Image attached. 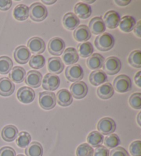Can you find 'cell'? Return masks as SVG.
Listing matches in <instances>:
<instances>
[{"instance_id": "obj_1", "label": "cell", "mask_w": 141, "mask_h": 156, "mask_svg": "<svg viewBox=\"0 0 141 156\" xmlns=\"http://www.w3.org/2000/svg\"><path fill=\"white\" fill-rule=\"evenodd\" d=\"M115 44V40L112 34L104 33L96 37L94 45L101 52H107L112 50Z\"/></svg>"}, {"instance_id": "obj_2", "label": "cell", "mask_w": 141, "mask_h": 156, "mask_svg": "<svg viewBox=\"0 0 141 156\" xmlns=\"http://www.w3.org/2000/svg\"><path fill=\"white\" fill-rule=\"evenodd\" d=\"M48 9L44 5L36 2L32 4L29 8V16L31 20L36 22H40L45 20L48 17Z\"/></svg>"}, {"instance_id": "obj_3", "label": "cell", "mask_w": 141, "mask_h": 156, "mask_svg": "<svg viewBox=\"0 0 141 156\" xmlns=\"http://www.w3.org/2000/svg\"><path fill=\"white\" fill-rule=\"evenodd\" d=\"M113 88L118 93H126L132 90V80L125 74H121L114 80Z\"/></svg>"}, {"instance_id": "obj_4", "label": "cell", "mask_w": 141, "mask_h": 156, "mask_svg": "<svg viewBox=\"0 0 141 156\" xmlns=\"http://www.w3.org/2000/svg\"><path fill=\"white\" fill-rule=\"evenodd\" d=\"M39 103L40 107L43 109H52L55 107L56 103L55 94L52 92V91H42V92H40Z\"/></svg>"}, {"instance_id": "obj_5", "label": "cell", "mask_w": 141, "mask_h": 156, "mask_svg": "<svg viewBox=\"0 0 141 156\" xmlns=\"http://www.w3.org/2000/svg\"><path fill=\"white\" fill-rule=\"evenodd\" d=\"M121 66V61L118 57L110 56L104 61L103 67L105 74L112 76L120 72Z\"/></svg>"}, {"instance_id": "obj_6", "label": "cell", "mask_w": 141, "mask_h": 156, "mask_svg": "<svg viewBox=\"0 0 141 156\" xmlns=\"http://www.w3.org/2000/svg\"><path fill=\"white\" fill-rule=\"evenodd\" d=\"M116 128L115 121L109 117L101 118L97 124V129L102 135H110L113 133L115 131Z\"/></svg>"}, {"instance_id": "obj_7", "label": "cell", "mask_w": 141, "mask_h": 156, "mask_svg": "<svg viewBox=\"0 0 141 156\" xmlns=\"http://www.w3.org/2000/svg\"><path fill=\"white\" fill-rule=\"evenodd\" d=\"M66 79L71 82L80 81L84 76L83 69L79 64L67 66L65 72Z\"/></svg>"}, {"instance_id": "obj_8", "label": "cell", "mask_w": 141, "mask_h": 156, "mask_svg": "<svg viewBox=\"0 0 141 156\" xmlns=\"http://www.w3.org/2000/svg\"><path fill=\"white\" fill-rule=\"evenodd\" d=\"M48 51L52 55L60 56L64 52L66 44L60 37H55L51 39L48 43Z\"/></svg>"}, {"instance_id": "obj_9", "label": "cell", "mask_w": 141, "mask_h": 156, "mask_svg": "<svg viewBox=\"0 0 141 156\" xmlns=\"http://www.w3.org/2000/svg\"><path fill=\"white\" fill-rule=\"evenodd\" d=\"M59 76L51 73L46 74L42 80V87L47 91H55L60 85Z\"/></svg>"}, {"instance_id": "obj_10", "label": "cell", "mask_w": 141, "mask_h": 156, "mask_svg": "<svg viewBox=\"0 0 141 156\" xmlns=\"http://www.w3.org/2000/svg\"><path fill=\"white\" fill-rule=\"evenodd\" d=\"M70 93L72 97L76 99H82L85 98L88 93V87L86 83L83 81L74 82L70 86Z\"/></svg>"}, {"instance_id": "obj_11", "label": "cell", "mask_w": 141, "mask_h": 156, "mask_svg": "<svg viewBox=\"0 0 141 156\" xmlns=\"http://www.w3.org/2000/svg\"><path fill=\"white\" fill-rule=\"evenodd\" d=\"M28 49L31 53L41 55L45 51V44L43 40L38 37H34L30 39L28 41Z\"/></svg>"}, {"instance_id": "obj_12", "label": "cell", "mask_w": 141, "mask_h": 156, "mask_svg": "<svg viewBox=\"0 0 141 156\" xmlns=\"http://www.w3.org/2000/svg\"><path fill=\"white\" fill-rule=\"evenodd\" d=\"M17 97L19 101L24 104H30L33 102L35 98V92L29 87H21L17 91Z\"/></svg>"}, {"instance_id": "obj_13", "label": "cell", "mask_w": 141, "mask_h": 156, "mask_svg": "<svg viewBox=\"0 0 141 156\" xmlns=\"http://www.w3.org/2000/svg\"><path fill=\"white\" fill-rule=\"evenodd\" d=\"M15 60L20 64H26L29 61L31 57V53L28 48L25 45H20L16 48L13 54Z\"/></svg>"}, {"instance_id": "obj_14", "label": "cell", "mask_w": 141, "mask_h": 156, "mask_svg": "<svg viewBox=\"0 0 141 156\" xmlns=\"http://www.w3.org/2000/svg\"><path fill=\"white\" fill-rule=\"evenodd\" d=\"M103 20L105 27H107L109 29H115L119 26L121 17L115 10H110L105 13Z\"/></svg>"}, {"instance_id": "obj_15", "label": "cell", "mask_w": 141, "mask_h": 156, "mask_svg": "<svg viewBox=\"0 0 141 156\" xmlns=\"http://www.w3.org/2000/svg\"><path fill=\"white\" fill-rule=\"evenodd\" d=\"M26 84L31 88L39 87L42 83V75L39 71L31 70L28 72L25 78Z\"/></svg>"}, {"instance_id": "obj_16", "label": "cell", "mask_w": 141, "mask_h": 156, "mask_svg": "<svg viewBox=\"0 0 141 156\" xmlns=\"http://www.w3.org/2000/svg\"><path fill=\"white\" fill-rule=\"evenodd\" d=\"M88 28L90 33L96 35L104 33L106 29L103 19L100 17H96L92 18L89 23Z\"/></svg>"}, {"instance_id": "obj_17", "label": "cell", "mask_w": 141, "mask_h": 156, "mask_svg": "<svg viewBox=\"0 0 141 156\" xmlns=\"http://www.w3.org/2000/svg\"><path fill=\"white\" fill-rule=\"evenodd\" d=\"M73 36L76 41L78 42H86L90 39L92 33L89 31L88 27L85 25L78 26L75 29Z\"/></svg>"}, {"instance_id": "obj_18", "label": "cell", "mask_w": 141, "mask_h": 156, "mask_svg": "<svg viewBox=\"0 0 141 156\" xmlns=\"http://www.w3.org/2000/svg\"><path fill=\"white\" fill-rule=\"evenodd\" d=\"M15 86L9 78L4 77L0 79V95L8 97L12 95L15 91Z\"/></svg>"}, {"instance_id": "obj_19", "label": "cell", "mask_w": 141, "mask_h": 156, "mask_svg": "<svg viewBox=\"0 0 141 156\" xmlns=\"http://www.w3.org/2000/svg\"><path fill=\"white\" fill-rule=\"evenodd\" d=\"M105 58L99 53H94L87 59V66L89 69L95 71L101 69L103 66Z\"/></svg>"}, {"instance_id": "obj_20", "label": "cell", "mask_w": 141, "mask_h": 156, "mask_svg": "<svg viewBox=\"0 0 141 156\" xmlns=\"http://www.w3.org/2000/svg\"><path fill=\"white\" fill-rule=\"evenodd\" d=\"M48 69L51 74H59L64 69V63L59 57H50L48 59Z\"/></svg>"}, {"instance_id": "obj_21", "label": "cell", "mask_w": 141, "mask_h": 156, "mask_svg": "<svg viewBox=\"0 0 141 156\" xmlns=\"http://www.w3.org/2000/svg\"><path fill=\"white\" fill-rule=\"evenodd\" d=\"M80 20L74 13L67 12L63 17V25L68 30H74L79 26Z\"/></svg>"}, {"instance_id": "obj_22", "label": "cell", "mask_w": 141, "mask_h": 156, "mask_svg": "<svg viewBox=\"0 0 141 156\" xmlns=\"http://www.w3.org/2000/svg\"><path fill=\"white\" fill-rule=\"evenodd\" d=\"M74 12L77 17L78 18L85 20L90 17L92 12V10L89 5L84 2H78L74 6Z\"/></svg>"}, {"instance_id": "obj_23", "label": "cell", "mask_w": 141, "mask_h": 156, "mask_svg": "<svg viewBox=\"0 0 141 156\" xmlns=\"http://www.w3.org/2000/svg\"><path fill=\"white\" fill-rule=\"evenodd\" d=\"M62 58L65 64L68 66L74 65L78 61L79 56L77 52V50L73 47L67 48V49L63 52Z\"/></svg>"}, {"instance_id": "obj_24", "label": "cell", "mask_w": 141, "mask_h": 156, "mask_svg": "<svg viewBox=\"0 0 141 156\" xmlns=\"http://www.w3.org/2000/svg\"><path fill=\"white\" fill-rule=\"evenodd\" d=\"M56 101L59 105L61 107L70 106L73 102V97L66 89H62L59 90L56 94Z\"/></svg>"}, {"instance_id": "obj_25", "label": "cell", "mask_w": 141, "mask_h": 156, "mask_svg": "<svg viewBox=\"0 0 141 156\" xmlns=\"http://www.w3.org/2000/svg\"><path fill=\"white\" fill-rule=\"evenodd\" d=\"M89 80L92 85L99 86L107 81V75L102 69H98L91 72Z\"/></svg>"}, {"instance_id": "obj_26", "label": "cell", "mask_w": 141, "mask_h": 156, "mask_svg": "<svg viewBox=\"0 0 141 156\" xmlns=\"http://www.w3.org/2000/svg\"><path fill=\"white\" fill-rule=\"evenodd\" d=\"M2 138L6 142H13L16 140L19 134L18 129L15 125H6L2 130Z\"/></svg>"}, {"instance_id": "obj_27", "label": "cell", "mask_w": 141, "mask_h": 156, "mask_svg": "<svg viewBox=\"0 0 141 156\" xmlns=\"http://www.w3.org/2000/svg\"><path fill=\"white\" fill-rule=\"evenodd\" d=\"M136 24V21L132 16L126 15L121 19L118 26L121 31L128 33L134 30Z\"/></svg>"}, {"instance_id": "obj_28", "label": "cell", "mask_w": 141, "mask_h": 156, "mask_svg": "<svg viewBox=\"0 0 141 156\" xmlns=\"http://www.w3.org/2000/svg\"><path fill=\"white\" fill-rule=\"evenodd\" d=\"M97 95L103 100H107L112 97L114 94L113 86L110 83H106L105 84L99 86L97 89Z\"/></svg>"}, {"instance_id": "obj_29", "label": "cell", "mask_w": 141, "mask_h": 156, "mask_svg": "<svg viewBox=\"0 0 141 156\" xmlns=\"http://www.w3.org/2000/svg\"><path fill=\"white\" fill-rule=\"evenodd\" d=\"M26 70L22 67L15 66L12 68L9 74V78L12 82L15 83H21L26 78Z\"/></svg>"}, {"instance_id": "obj_30", "label": "cell", "mask_w": 141, "mask_h": 156, "mask_svg": "<svg viewBox=\"0 0 141 156\" xmlns=\"http://www.w3.org/2000/svg\"><path fill=\"white\" fill-rule=\"evenodd\" d=\"M13 17L20 21L26 20L29 17V8L23 4L17 5L13 10Z\"/></svg>"}, {"instance_id": "obj_31", "label": "cell", "mask_w": 141, "mask_h": 156, "mask_svg": "<svg viewBox=\"0 0 141 156\" xmlns=\"http://www.w3.org/2000/svg\"><path fill=\"white\" fill-rule=\"evenodd\" d=\"M87 141L88 144L90 145L92 147L96 148L101 146L104 141V136L99 131H93L88 134Z\"/></svg>"}, {"instance_id": "obj_32", "label": "cell", "mask_w": 141, "mask_h": 156, "mask_svg": "<svg viewBox=\"0 0 141 156\" xmlns=\"http://www.w3.org/2000/svg\"><path fill=\"white\" fill-rule=\"evenodd\" d=\"M26 156H43V149L42 145L38 142H32L25 150Z\"/></svg>"}, {"instance_id": "obj_33", "label": "cell", "mask_w": 141, "mask_h": 156, "mask_svg": "<svg viewBox=\"0 0 141 156\" xmlns=\"http://www.w3.org/2000/svg\"><path fill=\"white\" fill-rule=\"evenodd\" d=\"M77 52L83 58L89 57L94 52V48L90 42H83L77 45Z\"/></svg>"}, {"instance_id": "obj_34", "label": "cell", "mask_w": 141, "mask_h": 156, "mask_svg": "<svg viewBox=\"0 0 141 156\" xmlns=\"http://www.w3.org/2000/svg\"><path fill=\"white\" fill-rule=\"evenodd\" d=\"M13 66L12 59L7 56H0V74L5 75L11 71Z\"/></svg>"}, {"instance_id": "obj_35", "label": "cell", "mask_w": 141, "mask_h": 156, "mask_svg": "<svg viewBox=\"0 0 141 156\" xmlns=\"http://www.w3.org/2000/svg\"><path fill=\"white\" fill-rule=\"evenodd\" d=\"M45 58L42 55H36L32 56L29 60V66L31 68L39 69L44 67Z\"/></svg>"}, {"instance_id": "obj_36", "label": "cell", "mask_w": 141, "mask_h": 156, "mask_svg": "<svg viewBox=\"0 0 141 156\" xmlns=\"http://www.w3.org/2000/svg\"><path fill=\"white\" fill-rule=\"evenodd\" d=\"M31 136L28 132L21 131L16 138V144L20 148H26L31 144Z\"/></svg>"}, {"instance_id": "obj_37", "label": "cell", "mask_w": 141, "mask_h": 156, "mask_svg": "<svg viewBox=\"0 0 141 156\" xmlns=\"http://www.w3.org/2000/svg\"><path fill=\"white\" fill-rule=\"evenodd\" d=\"M104 144L106 148L108 149H114L117 147L121 143L120 138L118 136L116 133H111L107 135L106 138H104Z\"/></svg>"}, {"instance_id": "obj_38", "label": "cell", "mask_w": 141, "mask_h": 156, "mask_svg": "<svg viewBox=\"0 0 141 156\" xmlns=\"http://www.w3.org/2000/svg\"><path fill=\"white\" fill-rule=\"evenodd\" d=\"M129 63L135 68H141V51L134 50L130 53L128 57Z\"/></svg>"}, {"instance_id": "obj_39", "label": "cell", "mask_w": 141, "mask_h": 156, "mask_svg": "<svg viewBox=\"0 0 141 156\" xmlns=\"http://www.w3.org/2000/svg\"><path fill=\"white\" fill-rule=\"evenodd\" d=\"M77 156H94V149L88 143H83L77 147Z\"/></svg>"}, {"instance_id": "obj_40", "label": "cell", "mask_w": 141, "mask_h": 156, "mask_svg": "<svg viewBox=\"0 0 141 156\" xmlns=\"http://www.w3.org/2000/svg\"><path fill=\"white\" fill-rule=\"evenodd\" d=\"M129 103L133 109H141V94L139 92L134 93L129 98Z\"/></svg>"}, {"instance_id": "obj_41", "label": "cell", "mask_w": 141, "mask_h": 156, "mask_svg": "<svg viewBox=\"0 0 141 156\" xmlns=\"http://www.w3.org/2000/svg\"><path fill=\"white\" fill-rule=\"evenodd\" d=\"M129 151L132 156H141V141L132 142L129 146Z\"/></svg>"}, {"instance_id": "obj_42", "label": "cell", "mask_w": 141, "mask_h": 156, "mask_svg": "<svg viewBox=\"0 0 141 156\" xmlns=\"http://www.w3.org/2000/svg\"><path fill=\"white\" fill-rule=\"evenodd\" d=\"M110 156H129V155L123 147H117L110 152Z\"/></svg>"}, {"instance_id": "obj_43", "label": "cell", "mask_w": 141, "mask_h": 156, "mask_svg": "<svg viewBox=\"0 0 141 156\" xmlns=\"http://www.w3.org/2000/svg\"><path fill=\"white\" fill-rule=\"evenodd\" d=\"M94 156H110V151L104 146H99L94 150Z\"/></svg>"}, {"instance_id": "obj_44", "label": "cell", "mask_w": 141, "mask_h": 156, "mask_svg": "<svg viewBox=\"0 0 141 156\" xmlns=\"http://www.w3.org/2000/svg\"><path fill=\"white\" fill-rule=\"evenodd\" d=\"M0 156H16V151L10 147H4L0 149Z\"/></svg>"}, {"instance_id": "obj_45", "label": "cell", "mask_w": 141, "mask_h": 156, "mask_svg": "<svg viewBox=\"0 0 141 156\" xmlns=\"http://www.w3.org/2000/svg\"><path fill=\"white\" fill-rule=\"evenodd\" d=\"M13 2L11 0H0V10L6 11L12 6Z\"/></svg>"}, {"instance_id": "obj_46", "label": "cell", "mask_w": 141, "mask_h": 156, "mask_svg": "<svg viewBox=\"0 0 141 156\" xmlns=\"http://www.w3.org/2000/svg\"><path fill=\"white\" fill-rule=\"evenodd\" d=\"M134 33L135 35H136L139 38L141 37V21H139L136 24L134 28Z\"/></svg>"}, {"instance_id": "obj_47", "label": "cell", "mask_w": 141, "mask_h": 156, "mask_svg": "<svg viewBox=\"0 0 141 156\" xmlns=\"http://www.w3.org/2000/svg\"><path fill=\"white\" fill-rule=\"evenodd\" d=\"M134 81L138 87H141V71L138 72L134 76Z\"/></svg>"}, {"instance_id": "obj_48", "label": "cell", "mask_w": 141, "mask_h": 156, "mask_svg": "<svg viewBox=\"0 0 141 156\" xmlns=\"http://www.w3.org/2000/svg\"><path fill=\"white\" fill-rule=\"evenodd\" d=\"M115 3L119 6H126L131 3V1L130 0H128V1H122V0L118 1V0H116Z\"/></svg>"}, {"instance_id": "obj_49", "label": "cell", "mask_w": 141, "mask_h": 156, "mask_svg": "<svg viewBox=\"0 0 141 156\" xmlns=\"http://www.w3.org/2000/svg\"><path fill=\"white\" fill-rule=\"evenodd\" d=\"M56 2V0H51V1H49V0H48V1H45V0H43V1H42L43 3H45V4H47V5L54 4Z\"/></svg>"}, {"instance_id": "obj_50", "label": "cell", "mask_w": 141, "mask_h": 156, "mask_svg": "<svg viewBox=\"0 0 141 156\" xmlns=\"http://www.w3.org/2000/svg\"><path fill=\"white\" fill-rule=\"evenodd\" d=\"M140 115H141V112H140L138 113V116H137V122L138 124V125L141 127V121H140Z\"/></svg>"}, {"instance_id": "obj_51", "label": "cell", "mask_w": 141, "mask_h": 156, "mask_svg": "<svg viewBox=\"0 0 141 156\" xmlns=\"http://www.w3.org/2000/svg\"><path fill=\"white\" fill-rule=\"evenodd\" d=\"M85 2H86V3H94V1H85Z\"/></svg>"}, {"instance_id": "obj_52", "label": "cell", "mask_w": 141, "mask_h": 156, "mask_svg": "<svg viewBox=\"0 0 141 156\" xmlns=\"http://www.w3.org/2000/svg\"><path fill=\"white\" fill-rule=\"evenodd\" d=\"M16 156H26V155H23V154H20V155H16Z\"/></svg>"}]
</instances>
